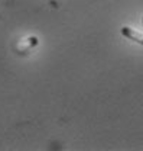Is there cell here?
I'll list each match as a JSON object with an SVG mask.
<instances>
[{
    "instance_id": "1",
    "label": "cell",
    "mask_w": 143,
    "mask_h": 151,
    "mask_svg": "<svg viewBox=\"0 0 143 151\" xmlns=\"http://www.w3.org/2000/svg\"><path fill=\"white\" fill-rule=\"evenodd\" d=\"M122 34L126 38H129V39H132V41L143 45V34H140V32H137V31H134V29H132L129 26H123L122 28Z\"/></svg>"
},
{
    "instance_id": "2",
    "label": "cell",
    "mask_w": 143,
    "mask_h": 151,
    "mask_svg": "<svg viewBox=\"0 0 143 151\" xmlns=\"http://www.w3.org/2000/svg\"><path fill=\"white\" fill-rule=\"evenodd\" d=\"M142 23H143V18H142Z\"/></svg>"
}]
</instances>
